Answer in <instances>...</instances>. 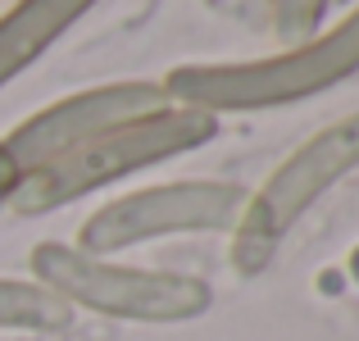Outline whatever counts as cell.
<instances>
[{"label": "cell", "mask_w": 359, "mask_h": 341, "mask_svg": "<svg viewBox=\"0 0 359 341\" xmlns=\"http://www.w3.org/2000/svg\"><path fill=\"white\" fill-rule=\"evenodd\" d=\"M359 73V9L323 36L296 41L282 55L245 64H182L159 87L173 105H191L205 114H245V109H273L296 105L318 91H332L337 82Z\"/></svg>", "instance_id": "cell-1"}, {"label": "cell", "mask_w": 359, "mask_h": 341, "mask_svg": "<svg viewBox=\"0 0 359 341\" xmlns=\"http://www.w3.org/2000/svg\"><path fill=\"white\" fill-rule=\"evenodd\" d=\"M214 137H219V119L214 114L191 109V105H164V109L146 114V119L118 123V128L73 146L69 155L41 164L5 196V205L18 214H50L60 205L82 201V196L100 192V187L137 173V168L187 155V150L205 146Z\"/></svg>", "instance_id": "cell-2"}, {"label": "cell", "mask_w": 359, "mask_h": 341, "mask_svg": "<svg viewBox=\"0 0 359 341\" xmlns=\"http://www.w3.org/2000/svg\"><path fill=\"white\" fill-rule=\"evenodd\" d=\"M359 168V114L337 119L332 128L314 132L305 146H296L255 196H245L241 219L232 223V269L255 278L273 264L291 227L305 219L341 178Z\"/></svg>", "instance_id": "cell-3"}, {"label": "cell", "mask_w": 359, "mask_h": 341, "mask_svg": "<svg viewBox=\"0 0 359 341\" xmlns=\"http://www.w3.org/2000/svg\"><path fill=\"white\" fill-rule=\"evenodd\" d=\"M32 278L50 287L60 300L82 305L91 314L128 319V323H187L210 314L214 291L191 273L168 269H128V264L100 260L78 246L41 241L32 250Z\"/></svg>", "instance_id": "cell-4"}, {"label": "cell", "mask_w": 359, "mask_h": 341, "mask_svg": "<svg viewBox=\"0 0 359 341\" xmlns=\"http://www.w3.org/2000/svg\"><path fill=\"white\" fill-rule=\"evenodd\" d=\"M173 105L164 96L159 82H109V87L78 91L69 100H55L41 114L23 119L14 132L0 137V205L5 196L23 182L27 173H36L41 164L69 155L73 146L100 137V132L118 128V123L146 119V114Z\"/></svg>", "instance_id": "cell-5"}, {"label": "cell", "mask_w": 359, "mask_h": 341, "mask_svg": "<svg viewBox=\"0 0 359 341\" xmlns=\"http://www.w3.org/2000/svg\"><path fill=\"white\" fill-rule=\"evenodd\" d=\"M245 192L237 182H164V187H141L118 201L100 205L87 223L78 227V250L109 255L132 250L155 236L177 232H223L241 219Z\"/></svg>", "instance_id": "cell-6"}, {"label": "cell", "mask_w": 359, "mask_h": 341, "mask_svg": "<svg viewBox=\"0 0 359 341\" xmlns=\"http://www.w3.org/2000/svg\"><path fill=\"white\" fill-rule=\"evenodd\" d=\"M100 0H18L9 14H0V87L32 69L87 9Z\"/></svg>", "instance_id": "cell-7"}, {"label": "cell", "mask_w": 359, "mask_h": 341, "mask_svg": "<svg viewBox=\"0 0 359 341\" xmlns=\"http://www.w3.org/2000/svg\"><path fill=\"white\" fill-rule=\"evenodd\" d=\"M73 305L60 300L36 278H0V328L18 333H60L69 328Z\"/></svg>", "instance_id": "cell-8"}, {"label": "cell", "mask_w": 359, "mask_h": 341, "mask_svg": "<svg viewBox=\"0 0 359 341\" xmlns=\"http://www.w3.org/2000/svg\"><path fill=\"white\" fill-rule=\"evenodd\" d=\"M332 0H273V27L287 41H309Z\"/></svg>", "instance_id": "cell-9"}]
</instances>
